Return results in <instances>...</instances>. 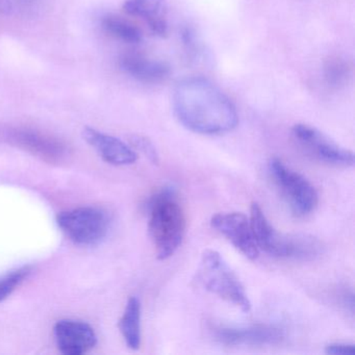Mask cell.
Segmentation results:
<instances>
[{
    "label": "cell",
    "instance_id": "cell-1",
    "mask_svg": "<svg viewBox=\"0 0 355 355\" xmlns=\"http://www.w3.org/2000/svg\"><path fill=\"white\" fill-rule=\"evenodd\" d=\"M172 105L178 121L196 134H226L239 123L232 101L207 78L180 80L174 88Z\"/></svg>",
    "mask_w": 355,
    "mask_h": 355
},
{
    "label": "cell",
    "instance_id": "cell-2",
    "mask_svg": "<svg viewBox=\"0 0 355 355\" xmlns=\"http://www.w3.org/2000/svg\"><path fill=\"white\" fill-rule=\"evenodd\" d=\"M148 230L159 259L173 255L186 234L187 220L178 194L165 187L151 196L148 202Z\"/></svg>",
    "mask_w": 355,
    "mask_h": 355
},
{
    "label": "cell",
    "instance_id": "cell-3",
    "mask_svg": "<svg viewBox=\"0 0 355 355\" xmlns=\"http://www.w3.org/2000/svg\"><path fill=\"white\" fill-rule=\"evenodd\" d=\"M249 220L259 250L273 257L299 261L313 259L321 253V243L313 236L278 232L257 202L251 205Z\"/></svg>",
    "mask_w": 355,
    "mask_h": 355
},
{
    "label": "cell",
    "instance_id": "cell-4",
    "mask_svg": "<svg viewBox=\"0 0 355 355\" xmlns=\"http://www.w3.org/2000/svg\"><path fill=\"white\" fill-rule=\"evenodd\" d=\"M197 279L203 288L244 313L251 309V302L242 282L219 252L207 249L197 270Z\"/></svg>",
    "mask_w": 355,
    "mask_h": 355
},
{
    "label": "cell",
    "instance_id": "cell-5",
    "mask_svg": "<svg viewBox=\"0 0 355 355\" xmlns=\"http://www.w3.org/2000/svg\"><path fill=\"white\" fill-rule=\"evenodd\" d=\"M62 232L72 242L92 246L107 236L110 228L109 214L101 207H83L62 211L57 217Z\"/></svg>",
    "mask_w": 355,
    "mask_h": 355
},
{
    "label": "cell",
    "instance_id": "cell-6",
    "mask_svg": "<svg viewBox=\"0 0 355 355\" xmlns=\"http://www.w3.org/2000/svg\"><path fill=\"white\" fill-rule=\"evenodd\" d=\"M269 171L293 213L305 216L315 211L319 197L304 176L291 169L277 157L269 162Z\"/></svg>",
    "mask_w": 355,
    "mask_h": 355
},
{
    "label": "cell",
    "instance_id": "cell-7",
    "mask_svg": "<svg viewBox=\"0 0 355 355\" xmlns=\"http://www.w3.org/2000/svg\"><path fill=\"white\" fill-rule=\"evenodd\" d=\"M297 142L319 161L338 167H349L354 164L352 151L330 140L326 135L307 124H296L292 130Z\"/></svg>",
    "mask_w": 355,
    "mask_h": 355
},
{
    "label": "cell",
    "instance_id": "cell-8",
    "mask_svg": "<svg viewBox=\"0 0 355 355\" xmlns=\"http://www.w3.org/2000/svg\"><path fill=\"white\" fill-rule=\"evenodd\" d=\"M211 332L216 340L226 346H270L279 344L286 336L282 328L270 324L215 325Z\"/></svg>",
    "mask_w": 355,
    "mask_h": 355
},
{
    "label": "cell",
    "instance_id": "cell-9",
    "mask_svg": "<svg viewBox=\"0 0 355 355\" xmlns=\"http://www.w3.org/2000/svg\"><path fill=\"white\" fill-rule=\"evenodd\" d=\"M211 224L247 259L253 261L259 257V250L251 230L250 220L244 214H218L211 218Z\"/></svg>",
    "mask_w": 355,
    "mask_h": 355
},
{
    "label": "cell",
    "instance_id": "cell-10",
    "mask_svg": "<svg viewBox=\"0 0 355 355\" xmlns=\"http://www.w3.org/2000/svg\"><path fill=\"white\" fill-rule=\"evenodd\" d=\"M58 348L65 355H83L97 344V336L92 326L78 320L64 319L55 325Z\"/></svg>",
    "mask_w": 355,
    "mask_h": 355
},
{
    "label": "cell",
    "instance_id": "cell-11",
    "mask_svg": "<svg viewBox=\"0 0 355 355\" xmlns=\"http://www.w3.org/2000/svg\"><path fill=\"white\" fill-rule=\"evenodd\" d=\"M86 142L103 157V161L111 165H132L138 159L136 151L123 141L115 137L103 134L94 128H86L83 132Z\"/></svg>",
    "mask_w": 355,
    "mask_h": 355
},
{
    "label": "cell",
    "instance_id": "cell-12",
    "mask_svg": "<svg viewBox=\"0 0 355 355\" xmlns=\"http://www.w3.org/2000/svg\"><path fill=\"white\" fill-rule=\"evenodd\" d=\"M119 64L126 74L145 84H159L167 80L171 73L169 64L140 53H125Z\"/></svg>",
    "mask_w": 355,
    "mask_h": 355
},
{
    "label": "cell",
    "instance_id": "cell-13",
    "mask_svg": "<svg viewBox=\"0 0 355 355\" xmlns=\"http://www.w3.org/2000/svg\"><path fill=\"white\" fill-rule=\"evenodd\" d=\"M123 10L128 15L144 20L155 36H168L167 0H126Z\"/></svg>",
    "mask_w": 355,
    "mask_h": 355
},
{
    "label": "cell",
    "instance_id": "cell-14",
    "mask_svg": "<svg viewBox=\"0 0 355 355\" xmlns=\"http://www.w3.org/2000/svg\"><path fill=\"white\" fill-rule=\"evenodd\" d=\"M119 327L128 348L138 350L141 346V303L136 297L128 299Z\"/></svg>",
    "mask_w": 355,
    "mask_h": 355
},
{
    "label": "cell",
    "instance_id": "cell-15",
    "mask_svg": "<svg viewBox=\"0 0 355 355\" xmlns=\"http://www.w3.org/2000/svg\"><path fill=\"white\" fill-rule=\"evenodd\" d=\"M14 137L20 144L43 157H59L63 153V147L57 140L34 130H19Z\"/></svg>",
    "mask_w": 355,
    "mask_h": 355
},
{
    "label": "cell",
    "instance_id": "cell-16",
    "mask_svg": "<svg viewBox=\"0 0 355 355\" xmlns=\"http://www.w3.org/2000/svg\"><path fill=\"white\" fill-rule=\"evenodd\" d=\"M103 28L110 36L128 44H138L143 39L140 28L119 16L109 15L103 18Z\"/></svg>",
    "mask_w": 355,
    "mask_h": 355
},
{
    "label": "cell",
    "instance_id": "cell-17",
    "mask_svg": "<svg viewBox=\"0 0 355 355\" xmlns=\"http://www.w3.org/2000/svg\"><path fill=\"white\" fill-rule=\"evenodd\" d=\"M323 73L326 84L331 88L338 89L348 84L352 74V68L346 60L334 57L326 62Z\"/></svg>",
    "mask_w": 355,
    "mask_h": 355
},
{
    "label": "cell",
    "instance_id": "cell-18",
    "mask_svg": "<svg viewBox=\"0 0 355 355\" xmlns=\"http://www.w3.org/2000/svg\"><path fill=\"white\" fill-rule=\"evenodd\" d=\"M31 271L32 270L30 267H22L9 272L0 278V301L7 299L30 275Z\"/></svg>",
    "mask_w": 355,
    "mask_h": 355
},
{
    "label": "cell",
    "instance_id": "cell-19",
    "mask_svg": "<svg viewBox=\"0 0 355 355\" xmlns=\"http://www.w3.org/2000/svg\"><path fill=\"white\" fill-rule=\"evenodd\" d=\"M134 144L136 145L137 148L140 149L146 157H148L150 161L157 164V162H159V155H157V149H155V147L153 146L150 141L147 140L146 138H143V137H135Z\"/></svg>",
    "mask_w": 355,
    "mask_h": 355
},
{
    "label": "cell",
    "instance_id": "cell-20",
    "mask_svg": "<svg viewBox=\"0 0 355 355\" xmlns=\"http://www.w3.org/2000/svg\"><path fill=\"white\" fill-rule=\"evenodd\" d=\"M325 352L328 354L336 355H352L355 353V347L352 344H344V343H334V344L326 346Z\"/></svg>",
    "mask_w": 355,
    "mask_h": 355
},
{
    "label": "cell",
    "instance_id": "cell-21",
    "mask_svg": "<svg viewBox=\"0 0 355 355\" xmlns=\"http://www.w3.org/2000/svg\"><path fill=\"white\" fill-rule=\"evenodd\" d=\"M11 10L9 0H0V13H8Z\"/></svg>",
    "mask_w": 355,
    "mask_h": 355
}]
</instances>
